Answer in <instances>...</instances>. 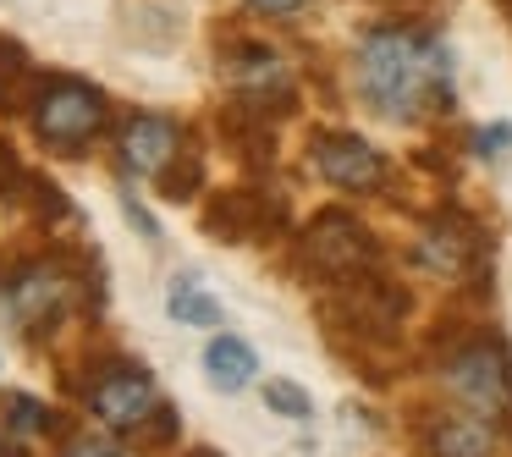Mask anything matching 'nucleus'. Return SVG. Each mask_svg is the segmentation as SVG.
Returning <instances> with one entry per match:
<instances>
[{"label":"nucleus","mask_w":512,"mask_h":457,"mask_svg":"<svg viewBox=\"0 0 512 457\" xmlns=\"http://www.w3.org/2000/svg\"><path fill=\"white\" fill-rule=\"evenodd\" d=\"M441 380L468 413L479 419H512V364L496 342H468L441 364Z\"/></svg>","instance_id":"20e7f679"},{"label":"nucleus","mask_w":512,"mask_h":457,"mask_svg":"<svg viewBox=\"0 0 512 457\" xmlns=\"http://www.w3.org/2000/svg\"><path fill=\"white\" fill-rule=\"evenodd\" d=\"M61 457H133L127 446H116L111 435H78V441H67V452Z\"/></svg>","instance_id":"412c9836"},{"label":"nucleus","mask_w":512,"mask_h":457,"mask_svg":"<svg viewBox=\"0 0 512 457\" xmlns=\"http://www.w3.org/2000/svg\"><path fill=\"white\" fill-rule=\"evenodd\" d=\"M259 221H265V210H259V199H248V193H226V199L210 210V232H221L226 243H243V237H254Z\"/></svg>","instance_id":"4468645a"},{"label":"nucleus","mask_w":512,"mask_h":457,"mask_svg":"<svg viewBox=\"0 0 512 457\" xmlns=\"http://www.w3.org/2000/svg\"><path fill=\"white\" fill-rule=\"evenodd\" d=\"M0 457H17V452H6V446H0Z\"/></svg>","instance_id":"a878e982"},{"label":"nucleus","mask_w":512,"mask_h":457,"mask_svg":"<svg viewBox=\"0 0 512 457\" xmlns=\"http://www.w3.org/2000/svg\"><path fill=\"white\" fill-rule=\"evenodd\" d=\"M166 309H171V320L177 325H221V303L204 292V281L193 276V270H182V276H171V287H166Z\"/></svg>","instance_id":"f8f14e48"},{"label":"nucleus","mask_w":512,"mask_h":457,"mask_svg":"<svg viewBox=\"0 0 512 457\" xmlns=\"http://www.w3.org/2000/svg\"><path fill=\"white\" fill-rule=\"evenodd\" d=\"M122 210H127V221H133V226H138V232H144V237H149V243H155V237H160V226H155V215H149V210H144V204H138V199H133V193H122Z\"/></svg>","instance_id":"5701e85b"},{"label":"nucleus","mask_w":512,"mask_h":457,"mask_svg":"<svg viewBox=\"0 0 512 457\" xmlns=\"http://www.w3.org/2000/svg\"><path fill=\"white\" fill-rule=\"evenodd\" d=\"M199 182H204L199 149H177V160L160 171V193H166V199H193V193H199Z\"/></svg>","instance_id":"dca6fc26"},{"label":"nucleus","mask_w":512,"mask_h":457,"mask_svg":"<svg viewBox=\"0 0 512 457\" xmlns=\"http://www.w3.org/2000/svg\"><path fill=\"white\" fill-rule=\"evenodd\" d=\"M39 83H34V67L17 45H0V111H17V105H34Z\"/></svg>","instance_id":"2eb2a0df"},{"label":"nucleus","mask_w":512,"mask_h":457,"mask_svg":"<svg viewBox=\"0 0 512 457\" xmlns=\"http://www.w3.org/2000/svg\"><path fill=\"white\" fill-rule=\"evenodd\" d=\"M424 452L430 457H496V430L479 413H435L424 424Z\"/></svg>","instance_id":"9d476101"},{"label":"nucleus","mask_w":512,"mask_h":457,"mask_svg":"<svg viewBox=\"0 0 512 457\" xmlns=\"http://www.w3.org/2000/svg\"><path fill=\"white\" fill-rule=\"evenodd\" d=\"M309 155H314V171L342 193H375L380 182H386L380 149L364 144V138H353V133H314Z\"/></svg>","instance_id":"423d86ee"},{"label":"nucleus","mask_w":512,"mask_h":457,"mask_svg":"<svg viewBox=\"0 0 512 457\" xmlns=\"http://www.w3.org/2000/svg\"><path fill=\"white\" fill-rule=\"evenodd\" d=\"M507 144H512V122H490V127H479V133H474L479 155H501Z\"/></svg>","instance_id":"4be33fe9"},{"label":"nucleus","mask_w":512,"mask_h":457,"mask_svg":"<svg viewBox=\"0 0 512 457\" xmlns=\"http://www.w3.org/2000/svg\"><path fill=\"white\" fill-rule=\"evenodd\" d=\"M72 292H78V276L67 259H23L0 276V309L23 331H50L67 314Z\"/></svg>","instance_id":"7ed1b4c3"},{"label":"nucleus","mask_w":512,"mask_h":457,"mask_svg":"<svg viewBox=\"0 0 512 457\" xmlns=\"http://www.w3.org/2000/svg\"><path fill=\"white\" fill-rule=\"evenodd\" d=\"M28 171H23V160H17V149L0 138V199H17V188H28Z\"/></svg>","instance_id":"aec40b11"},{"label":"nucleus","mask_w":512,"mask_h":457,"mask_svg":"<svg viewBox=\"0 0 512 457\" xmlns=\"http://www.w3.org/2000/svg\"><path fill=\"white\" fill-rule=\"evenodd\" d=\"M259 17H292V12H303V0H248Z\"/></svg>","instance_id":"b1692460"},{"label":"nucleus","mask_w":512,"mask_h":457,"mask_svg":"<svg viewBox=\"0 0 512 457\" xmlns=\"http://www.w3.org/2000/svg\"><path fill=\"white\" fill-rule=\"evenodd\" d=\"M468 248H474V232H468V226L441 221V226H430V232H424L419 259H424V265H435V270H446V276H452V270H463Z\"/></svg>","instance_id":"ddd939ff"},{"label":"nucleus","mask_w":512,"mask_h":457,"mask_svg":"<svg viewBox=\"0 0 512 457\" xmlns=\"http://www.w3.org/2000/svg\"><path fill=\"white\" fill-rule=\"evenodd\" d=\"M265 402H270V413H281V419H309L314 413L309 391H303L298 380H265Z\"/></svg>","instance_id":"a211bd4d"},{"label":"nucleus","mask_w":512,"mask_h":457,"mask_svg":"<svg viewBox=\"0 0 512 457\" xmlns=\"http://www.w3.org/2000/svg\"><path fill=\"white\" fill-rule=\"evenodd\" d=\"M254 369H259V358L243 336H210V347H204V375H210L215 391H243L254 380Z\"/></svg>","instance_id":"9b49d317"},{"label":"nucleus","mask_w":512,"mask_h":457,"mask_svg":"<svg viewBox=\"0 0 512 457\" xmlns=\"http://www.w3.org/2000/svg\"><path fill=\"white\" fill-rule=\"evenodd\" d=\"M177 430H182L177 413H171V408H155V413H149V419L133 430V446H138V452H160V446L177 441Z\"/></svg>","instance_id":"6ab92c4d"},{"label":"nucleus","mask_w":512,"mask_h":457,"mask_svg":"<svg viewBox=\"0 0 512 457\" xmlns=\"http://www.w3.org/2000/svg\"><path fill=\"white\" fill-rule=\"evenodd\" d=\"M105 116H111L105 94L83 78H45L34 94V133H39V144H50L56 155H78V149L105 127Z\"/></svg>","instance_id":"f03ea898"},{"label":"nucleus","mask_w":512,"mask_h":457,"mask_svg":"<svg viewBox=\"0 0 512 457\" xmlns=\"http://www.w3.org/2000/svg\"><path fill=\"white\" fill-rule=\"evenodd\" d=\"M0 408H6V430L12 435H34V430H45V402L39 397H28V391H0Z\"/></svg>","instance_id":"f3484780"},{"label":"nucleus","mask_w":512,"mask_h":457,"mask_svg":"<svg viewBox=\"0 0 512 457\" xmlns=\"http://www.w3.org/2000/svg\"><path fill=\"white\" fill-rule=\"evenodd\" d=\"M353 78H358V94H364V105L375 116L413 122L435 100H446L452 56H446L441 39L419 34V28H375L358 45Z\"/></svg>","instance_id":"f257e3e1"},{"label":"nucleus","mask_w":512,"mask_h":457,"mask_svg":"<svg viewBox=\"0 0 512 457\" xmlns=\"http://www.w3.org/2000/svg\"><path fill=\"white\" fill-rule=\"evenodd\" d=\"M182 149V127L166 122V116H133V122L122 127V166L133 171V177H160V171L177 160Z\"/></svg>","instance_id":"6e6552de"},{"label":"nucleus","mask_w":512,"mask_h":457,"mask_svg":"<svg viewBox=\"0 0 512 457\" xmlns=\"http://www.w3.org/2000/svg\"><path fill=\"white\" fill-rule=\"evenodd\" d=\"M303 259H309L320 276H353V270H364L369 259H375V243H369V232L353 221V215L342 210H325L320 221L309 226V237H303Z\"/></svg>","instance_id":"0eeeda50"},{"label":"nucleus","mask_w":512,"mask_h":457,"mask_svg":"<svg viewBox=\"0 0 512 457\" xmlns=\"http://www.w3.org/2000/svg\"><path fill=\"white\" fill-rule=\"evenodd\" d=\"M226 78L237 83V94H243V105H265V94H281V100H292V83H287V67H281L276 50L265 45H237L232 56H226Z\"/></svg>","instance_id":"1a4fd4ad"},{"label":"nucleus","mask_w":512,"mask_h":457,"mask_svg":"<svg viewBox=\"0 0 512 457\" xmlns=\"http://www.w3.org/2000/svg\"><path fill=\"white\" fill-rule=\"evenodd\" d=\"M89 408L100 413V424L133 435L138 424L160 408V391H155V380H149L138 364H111V369H100V375H94Z\"/></svg>","instance_id":"39448f33"},{"label":"nucleus","mask_w":512,"mask_h":457,"mask_svg":"<svg viewBox=\"0 0 512 457\" xmlns=\"http://www.w3.org/2000/svg\"><path fill=\"white\" fill-rule=\"evenodd\" d=\"M188 457H221V452H188Z\"/></svg>","instance_id":"393cba45"}]
</instances>
